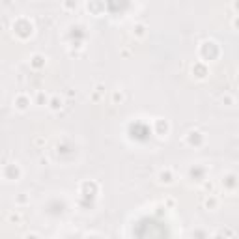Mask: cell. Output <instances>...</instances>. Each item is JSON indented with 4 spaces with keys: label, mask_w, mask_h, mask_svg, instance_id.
<instances>
[{
    "label": "cell",
    "mask_w": 239,
    "mask_h": 239,
    "mask_svg": "<svg viewBox=\"0 0 239 239\" xmlns=\"http://www.w3.org/2000/svg\"><path fill=\"white\" fill-rule=\"evenodd\" d=\"M234 8H235V9H239V2H234Z\"/></svg>",
    "instance_id": "obj_8"
},
{
    "label": "cell",
    "mask_w": 239,
    "mask_h": 239,
    "mask_svg": "<svg viewBox=\"0 0 239 239\" xmlns=\"http://www.w3.org/2000/svg\"><path fill=\"white\" fill-rule=\"evenodd\" d=\"M60 106H62V99H58V97H54V99L51 101V108H52V110H58Z\"/></svg>",
    "instance_id": "obj_2"
},
{
    "label": "cell",
    "mask_w": 239,
    "mask_h": 239,
    "mask_svg": "<svg viewBox=\"0 0 239 239\" xmlns=\"http://www.w3.org/2000/svg\"><path fill=\"white\" fill-rule=\"evenodd\" d=\"M205 205H208V208H209V205H211V208H215V205H217V200H215V198H211V200L208 198V202H205Z\"/></svg>",
    "instance_id": "obj_6"
},
{
    "label": "cell",
    "mask_w": 239,
    "mask_h": 239,
    "mask_svg": "<svg viewBox=\"0 0 239 239\" xmlns=\"http://www.w3.org/2000/svg\"><path fill=\"white\" fill-rule=\"evenodd\" d=\"M26 239H38V235L36 234H30V235H26Z\"/></svg>",
    "instance_id": "obj_7"
},
{
    "label": "cell",
    "mask_w": 239,
    "mask_h": 239,
    "mask_svg": "<svg viewBox=\"0 0 239 239\" xmlns=\"http://www.w3.org/2000/svg\"><path fill=\"white\" fill-rule=\"evenodd\" d=\"M133 30H135V34H136V36H140V38H142V36H144V30H146V26H144V25H136Z\"/></svg>",
    "instance_id": "obj_4"
},
{
    "label": "cell",
    "mask_w": 239,
    "mask_h": 239,
    "mask_svg": "<svg viewBox=\"0 0 239 239\" xmlns=\"http://www.w3.org/2000/svg\"><path fill=\"white\" fill-rule=\"evenodd\" d=\"M43 64H45V58H43L41 54H34V56H32V66L34 67H41Z\"/></svg>",
    "instance_id": "obj_1"
},
{
    "label": "cell",
    "mask_w": 239,
    "mask_h": 239,
    "mask_svg": "<svg viewBox=\"0 0 239 239\" xmlns=\"http://www.w3.org/2000/svg\"><path fill=\"white\" fill-rule=\"evenodd\" d=\"M159 178H161V181H166V183H170V181H172V179H170V170H166V172L162 170V172L159 174Z\"/></svg>",
    "instance_id": "obj_3"
},
{
    "label": "cell",
    "mask_w": 239,
    "mask_h": 239,
    "mask_svg": "<svg viewBox=\"0 0 239 239\" xmlns=\"http://www.w3.org/2000/svg\"><path fill=\"white\" fill-rule=\"evenodd\" d=\"M17 103H19V105H17V108H19V110H25V108L28 106V105H26L28 101L25 99V97H19V101H17Z\"/></svg>",
    "instance_id": "obj_5"
}]
</instances>
